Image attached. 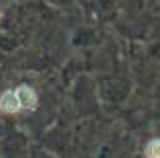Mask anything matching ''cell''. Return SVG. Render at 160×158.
<instances>
[{
	"instance_id": "cell-1",
	"label": "cell",
	"mask_w": 160,
	"mask_h": 158,
	"mask_svg": "<svg viewBox=\"0 0 160 158\" xmlns=\"http://www.w3.org/2000/svg\"><path fill=\"white\" fill-rule=\"evenodd\" d=\"M14 94H17V99H19L21 111H33V109L37 107V94H35V90L31 89V86L21 84V86L14 89Z\"/></svg>"
},
{
	"instance_id": "cell-2",
	"label": "cell",
	"mask_w": 160,
	"mask_h": 158,
	"mask_svg": "<svg viewBox=\"0 0 160 158\" xmlns=\"http://www.w3.org/2000/svg\"><path fill=\"white\" fill-rule=\"evenodd\" d=\"M0 111H4V113H19L21 111L19 99H17L14 90H4L0 94Z\"/></svg>"
},
{
	"instance_id": "cell-3",
	"label": "cell",
	"mask_w": 160,
	"mask_h": 158,
	"mask_svg": "<svg viewBox=\"0 0 160 158\" xmlns=\"http://www.w3.org/2000/svg\"><path fill=\"white\" fill-rule=\"evenodd\" d=\"M146 158H160V138H154L146 144Z\"/></svg>"
}]
</instances>
